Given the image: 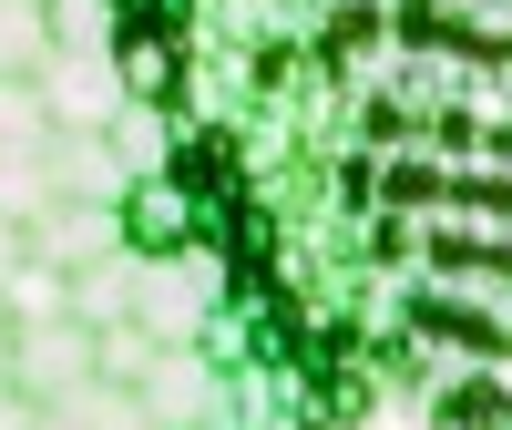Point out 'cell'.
<instances>
[{
    "label": "cell",
    "instance_id": "6da1fadb",
    "mask_svg": "<svg viewBox=\"0 0 512 430\" xmlns=\"http://www.w3.org/2000/svg\"><path fill=\"white\" fill-rule=\"evenodd\" d=\"M31 93L52 113V134H113V113H123V82H113L103 41H52V62L31 72Z\"/></svg>",
    "mask_w": 512,
    "mask_h": 430
},
{
    "label": "cell",
    "instance_id": "7a4b0ae2",
    "mask_svg": "<svg viewBox=\"0 0 512 430\" xmlns=\"http://www.w3.org/2000/svg\"><path fill=\"white\" fill-rule=\"evenodd\" d=\"M41 175H52V205H123V164H113V144L103 134H52L41 144Z\"/></svg>",
    "mask_w": 512,
    "mask_h": 430
},
{
    "label": "cell",
    "instance_id": "3957f363",
    "mask_svg": "<svg viewBox=\"0 0 512 430\" xmlns=\"http://www.w3.org/2000/svg\"><path fill=\"white\" fill-rule=\"evenodd\" d=\"M31 430H144V410L113 400L103 379H82V390H62V400H31Z\"/></svg>",
    "mask_w": 512,
    "mask_h": 430
},
{
    "label": "cell",
    "instance_id": "277c9868",
    "mask_svg": "<svg viewBox=\"0 0 512 430\" xmlns=\"http://www.w3.org/2000/svg\"><path fill=\"white\" fill-rule=\"evenodd\" d=\"M52 62V11L41 0H0V82H31Z\"/></svg>",
    "mask_w": 512,
    "mask_h": 430
},
{
    "label": "cell",
    "instance_id": "5b68a950",
    "mask_svg": "<svg viewBox=\"0 0 512 430\" xmlns=\"http://www.w3.org/2000/svg\"><path fill=\"white\" fill-rule=\"evenodd\" d=\"M41 144H52L41 93H31V82H0V164H21V154H41Z\"/></svg>",
    "mask_w": 512,
    "mask_h": 430
},
{
    "label": "cell",
    "instance_id": "8992f818",
    "mask_svg": "<svg viewBox=\"0 0 512 430\" xmlns=\"http://www.w3.org/2000/svg\"><path fill=\"white\" fill-rule=\"evenodd\" d=\"M21 267H31V246H21V226H0V287H11Z\"/></svg>",
    "mask_w": 512,
    "mask_h": 430
},
{
    "label": "cell",
    "instance_id": "52a82bcc",
    "mask_svg": "<svg viewBox=\"0 0 512 430\" xmlns=\"http://www.w3.org/2000/svg\"><path fill=\"white\" fill-rule=\"evenodd\" d=\"M0 390H11V318H0Z\"/></svg>",
    "mask_w": 512,
    "mask_h": 430
}]
</instances>
